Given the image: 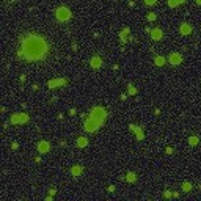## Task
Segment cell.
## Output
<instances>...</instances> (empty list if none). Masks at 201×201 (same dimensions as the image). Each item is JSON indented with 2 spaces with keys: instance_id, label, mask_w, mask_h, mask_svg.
Segmentation results:
<instances>
[{
  "instance_id": "cell-1",
  "label": "cell",
  "mask_w": 201,
  "mask_h": 201,
  "mask_svg": "<svg viewBox=\"0 0 201 201\" xmlns=\"http://www.w3.org/2000/svg\"><path fill=\"white\" fill-rule=\"evenodd\" d=\"M46 53H47V43L44 41V38L38 36V35H30L25 39H22V47L17 55L24 57L25 60L35 61V60L44 58Z\"/></svg>"
},
{
  "instance_id": "cell-2",
  "label": "cell",
  "mask_w": 201,
  "mask_h": 201,
  "mask_svg": "<svg viewBox=\"0 0 201 201\" xmlns=\"http://www.w3.org/2000/svg\"><path fill=\"white\" fill-rule=\"evenodd\" d=\"M102 122H104V121H99V119H96V118H93V116H91V118H88L87 121H85L83 129H85L87 132H96L97 129L102 126Z\"/></svg>"
},
{
  "instance_id": "cell-3",
  "label": "cell",
  "mask_w": 201,
  "mask_h": 201,
  "mask_svg": "<svg viewBox=\"0 0 201 201\" xmlns=\"http://www.w3.org/2000/svg\"><path fill=\"white\" fill-rule=\"evenodd\" d=\"M55 16L60 22H68L69 19H71V11H69V8H66V6H58L57 11H55Z\"/></svg>"
},
{
  "instance_id": "cell-4",
  "label": "cell",
  "mask_w": 201,
  "mask_h": 201,
  "mask_svg": "<svg viewBox=\"0 0 201 201\" xmlns=\"http://www.w3.org/2000/svg\"><path fill=\"white\" fill-rule=\"evenodd\" d=\"M91 116L96 119H99V121H104V119L107 118V110L104 108V107H93V110H91Z\"/></svg>"
},
{
  "instance_id": "cell-5",
  "label": "cell",
  "mask_w": 201,
  "mask_h": 201,
  "mask_svg": "<svg viewBox=\"0 0 201 201\" xmlns=\"http://www.w3.org/2000/svg\"><path fill=\"white\" fill-rule=\"evenodd\" d=\"M65 85H66L65 79H53V80H49L47 87H49L50 90H53V88H57V87H65Z\"/></svg>"
},
{
  "instance_id": "cell-6",
  "label": "cell",
  "mask_w": 201,
  "mask_h": 201,
  "mask_svg": "<svg viewBox=\"0 0 201 201\" xmlns=\"http://www.w3.org/2000/svg\"><path fill=\"white\" fill-rule=\"evenodd\" d=\"M38 151H39L41 154L49 152V151H50V143H49V141H46V140L39 141V143H38Z\"/></svg>"
},
{
  "instance_id": "cell-7",
  "label": "cell",
  "mask_w": 201,
  "mask_h": 201,
  "mask_svg": "<svg viewBox=\"0 0 201 201\" xmlns=\"http://www.w3.org/2000/svg\"><path fill=\"white\" fill-rule=\"evenodd\" d=\"M181 61H182V57L179 55V53H171V55H170V63H171L173 66L181 65Z\"/></svg>"
},
{
  "instance_id": "cell-8",
  "label": "cell",
  "mask_w": 201,
  "mask_h": 201,
  "mask_svg": "<svg viewBox=\"0 0 201 201\" xmlns=\"http://www.w3.org/2000/svg\"><path fill=\"white\" fill-rule=\"evenodd\" d=\"M151 38H152L154 41H160L163 38V33L160 28H154V30H151Z\"/></svg>"
},
{
  "instance_id": "cell-9",
  "label": "cell",
  "mask_w": 201,
  "mask_h": 201,
  "mask_svg": "<svg viewBox=\"0 0 201 201\" xmlns=\"http://www.w3.org/2000/svg\"><path fill=\"white\" fill-rule=\"evenodd\" d=\"M129 127H130L132 130L135 132V135H137V138H138V140H143V138H144V134H143V129H141V127H137L135 124H130Z\"/></svg>"
},
{
  "instance_id": "cell-10",
  "label": "cell",
  "mask_w": 201,
  "mask_h": 201,
  "mask_svg": "<svg viewBox=\"0 0 201 201\" xmlns=\"http://www.w3.org/2000/svg\"><path fill=\"white\" fill-rule=\"evenodd\" d=\"M179 31H181V35H190L192 33V25H188L187 22H184V24H181V27H179Z\"/></svg>"
},
{
  "instance_id": "cell-11",
  "label": "cell",
  "mask_w": 201,
  "mask_h": 201,
  "mask_svg": "<svg viewBox=\"0 0 201 201\" xmlns=\"http://www.w3.org/2000/svg\"><path fill=\"white\" fill-rule=\"evenodd\" d=\"M90 65H91V68H94V69L100 68V66H102V60H100V57H93L91 61H90Z\"/></svg>"
},
{
  "instance_id": "cell-12",
  "label": "cell",
  "mask_w": 201,
  "mask_h": 201,
  "mask_svg": "<svg viewBox=\"0 0 201 201\" xmlns=\"http://www.w3.org/2000/svg\"><path fill=\"white\" fill-rule=\"evenodd\" d=\"M11 122L13 124H21L22 122V115L21 113H13L11 115Z\"/></svg>"
},
{
  "instance_id": "cell-13",
  "label": "cell",
  "mask_w": 201,
  "mask_h": 201,
  "mask_svg": "<svg viewBox=\"0 0 201 201\" xmlns=\"http://www.w3.org/2000/svg\"><path fill=\"white\" fill-rule=\"evenodd\" d=\"M82 171H83V168H82V166H79V165H75V166H72V168H71V174L74 176V178L80 176Z\"/></svg>"
},
{
  "instance_id": "cell-14",
  "label": "cell",
  "mask_w": 201,
  "mask_h": 201,
  "mask_svg": "<svg viewBox=\"0 0 201 201\" xmlns=\"http://www.w3.org/2000/svg\"><path fill=\"white\" fill-rule=\"evenodd\" d=\"M88 144V138H85V137H79L77 138V146L79 148H85Z\"/></svg>"
},
{
  "instance_id": "cell-15",
  "label": "cell",
  "mask_w": 201,
  "mask_h": 201,
  "mask_svg": "<svg viewBox=\"0 0 201 201\" xmlns=\"http://www.w3.org/2000/svg\"><path fill=\"white\" fill-rule=\"evenodd\" d=\"M185 0H168V6L170 8H176V6H179V5H182Z\"/></svg>"
},
{
  "instance_id": "cell-16",
  "label": "cell",
  "mask_w": 201,
  "mask_h": 201,
  "mask_svg": "<svg viewBox=\"0 0 201 201\" xmlns=\"http://www.w3.org/2000/svg\"><path fill=\"white\" fill-rule=\"evenodd\" d=\"M154 63H156L157 66H163L165 65V58H163V57H156V58H154Z\"/></svg>"
},
{
  "instance_id": "cell-17",
  "label": "cell",
  "mask_w": 201,
  "mask_h": 201,
  "mask_svg": "<svg viewBox=\"0 0 201 201\" xmlns=\"http://www.w3.org/2000/svg\"><path fill=\"white\" fill-rule=\"evenodd\" d=\"M135 179H137L135 173H127V174H126V181H127V182H134Z\"/></svg>"
},
{
  "instance_id": "cell-18",
  "label": "cell",
  "mask_w": 201,
  "mask_h": 201,
  "mask_svg": "<svg viewBox=\"0 0 201 201\" xmlns=\"http://www.w3.org/2000/svg\"><path fill=\"white\" fill-rule=\"evenodd\" d=\"M188 144H190V146H196V144H198V137H195V135H193V137H190V138H188Z\"/></svg>"
},
{
  "instance_id": "cell-19",
  "label": "cell",
  "mask_w": 201,
  "mask_h": 201,
  "mask_svg": "<svg viewBox=\"0 0 201 201\" xmlns=\"http://www.w3.org/2000/svg\"><path fill=\"white\" fill-rule=\"evenodd\" d=\"M182 190H184V192H190L192 190V184H190V182H184V184H182Z\"/></svg>"
},
{
  "instance_id": "cell-20",
  "label": "cell",
  "mask_w": 201,
  "mask_h": 201,
  "mask_svg": "<svg viewBox=\"0 0 201 201\" xmlns=\"http://www.w3.org/2000/svg\"><path fill=\"white\" fill-rule=\"evenodd\" d=\"M129 33H130V28H127V27H126L124 30H121V33H119V36H121V38H126V36H127Z\"/></svg>"
},
{
  "instance_id": "cell-21",
  "label": "cell",
  "mask_w": 201,
  "mask_h": 201,
  "mask_svg": "<svg viewBox=\"0 0 201 201\" xmlns=\"http://www.w3.org/2000/svg\"><path fill=\"white\" fill-rule=\"evenodd\" d=\"M144 3H146L148 6H152V5H156V3H157V0H144Z\"/></svg>"
},
{
  "instance_id": "cell-22",
  "label": "cell",
  "mask_w": 201,
  "mask_h": 201,
  "mask_svg": "<svg viewBox=\"0 0 201 201\" xmlns=\"http://www.w3.org/2000/svg\"><path fill=\"white\" fill-rule=\"evenodd\" d=\"M154 19H156V14H154V13H149V14H148V21H154Z\"/></svg>"
},
{
  "instance_id": "cell-23",
  "label": "cell",
  "mask_w": 201,
  "mask_h": 201,
  "mask_svg": "<svg viewBox=\"0 0 201 201\" xmlns=\"http://www.w3.org/2000/svg\"><path fill=\"white\" fill-rule=\"evenodd\" d=\"M135 93H137V90L130 85V87H129V94H135Z\"/></svg>"
},
{
  "instance_id": "cell-24",
  "label": "cell",
  "mask_w": 201,
  "mask_h": 201,
  "mask_svg": "<svg viewBox=\"0 0 201 201\" xmlns=\"http://www.w3.org/2000/svg\"><path fill=\"white\" fill-rule=\"evenodd\" d=\"M69 115H75V108H71V110H69Z\"/></svg>"
},
{
  "instance_id": "cell-25",
  "label": "cell",
  "mask_w": 201,
  "mask_h": 201,
  "mask_svg": "<svg viewBox=\"0 0 201 201\" xmlns=\"http://www.w3.org/2000/svg\"><path fill=\"white\" fill-rule=\"evenodd\" d=\"M196 3H198V5H201V0H196Z\"/></svg>"
},
{
  "instance_id": "cell-26",
  "label": "cell",
  "mask_w": 201,
  "mask_h": 201,
  "mask_svg": "<svg viewBox=\"0 0 201 201\" xmlns=\"http://www.w3.org/2000/svg\"><path fill=\"white\" fill-rule=\"evenodd\" d=\"M11 2H13V0H11Z\"/></svg>"
}]
</instances>
